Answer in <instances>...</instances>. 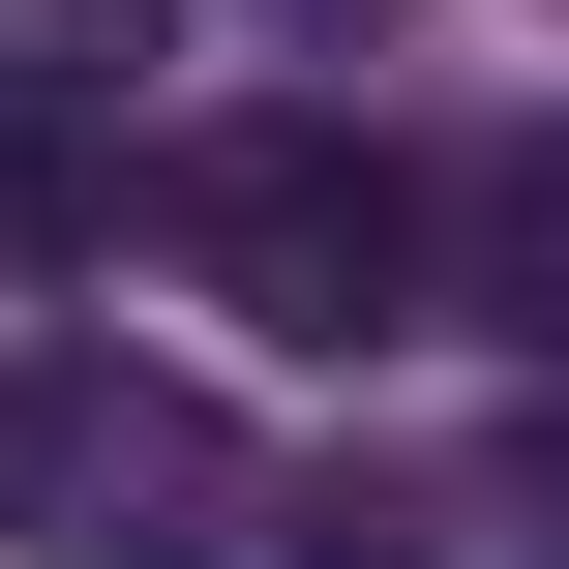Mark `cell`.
<instances>
[{"label":"cell","instance_id":"6da1fadb","mask_svg":"<svg viewBox=\"0 0 569 569\" xmlns=\"http://www.w3.org/2000/svg\"><path fill=\"white\" fill-rule=\"evenodd\" d=\"M150 270L240 300L270 360H390V330H450V180L360 150V120H180L150 150Z\"/></svg>","mask_w":569,"mask_h":569},{"label":"cell","instance_id":"7a4b0ae2","mask_svg":"<svg viewBox=\"0 0 569 569\" xmlns=\"http://www.w3.org/2000/svg\"><path fill=\"white\" fill-rule=\"evenodd\" d=\"M240 420L180 390V360H120V330H30L0 360V569H240Z\"/></svg>","mask_w":569,"mask_h":569},{"label":"cell","instance_id":"3957f363","mask_svg":"<svg viewBox=\"0 0 569 569\" xmlns=\"http://www.w3.org/2000/svg\"><path fill=\"white\" fill-rule=\"evenodd\" d=\"M450 330H510V360H569V120H510V150L450 180Z\"/></svg>","mask_w":569,"mask_h":569},{"label":"cell","instance_id":"277c9868","mask_svg":"<svg viewBox=\"0 0 569 569\" xmlns=\"http://www.w3.org/2000/svg\"><path fill=\"white\" fill-rule=\"evenodd\" d=\"M240 569H450V510H420V480H270Z\"/></svg>","mask_w":569,"mask_h":569},{"label":"cell","instance_id":"5b68a950","mask_svg":"<svg viewBox=\"0 0 569 569\" xmlns=\"http://www.w3.org/2000/svg\"><path fill=\"white\" fill-rule=\"evenodd\" d=\"M120 60H150V0H0V90H30V120H90Z\"/></svg>","mask_w":569,"mask_h":569},{"label":"cell","instance_id":"8992f818","mask_svg":"<svg viewBox=\"0 0 569 569\" xmlns=\"http://www.w3.org/2000/svg\"><path fill=\"white\" fill-rule=\"evenodd\" d=\"M510 540H540V569H569V390H540V450H510Z\"/></svg>","mask_w":569,"mask_h":569},{"label":"cell","instance_id":"52a82bcc","mask_svg":"<svg viewBox=\"0 0 569 569\" xmlns=\"http://www.w3.org/2000/svg\"><path fill=\"white\" fill-rule=\"evenodd\" d=\"M300 30H360V0H300Z\"/></svg>","mask_w":569,"mask_h":569}]
</instances>
